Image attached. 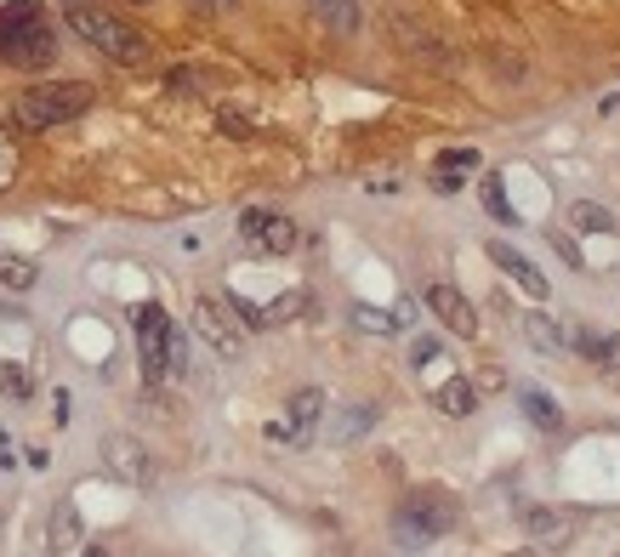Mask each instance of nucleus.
<instances>
[{
	"label": "nucleus",
	"mask_w": 620,
	"mask_h": 557,
	"mask_svg": "<svg viewBox=\"0 0 620 557\" xmlns=\"http://www.w3.org/2000/svg\"><path fill=\"white\" fill-rule=\"evenodd\" d=\"M69 29H75V35H80L97 57L120 63V69H143V63H148V35H143V29H132L125 18H114V12L69 7Z\"/></svg>",
	"instance_id": "obj_1"
},
{
	"label": "nucleus",
	"mask_w": 620,
	"mask_h": 557,
	"mask_svg": "<svg viewBox=\"0 0 620 557\" xmlns=\"http://www.w3.org/2000/svg\"><path fill=\"white\" fill-rule=\"evenodd\" d=\"M57 57V35L41 7H0V63H12V69H46Z\"/></svg>",
	"instance_id": "obj_2"
},
{
	"label": "nucleus",
	"mask_w": 620,
	"mask_h": 557,
	"mask_svg": "<svg viewBox=\"0 0 620 557\" xmlns=\"http://www.w3.org/2000/svg\"><path fill=\"white\" fill-rule=\"evenodd\" d=\"M91 109V86L80 80H52V86H29L18 103H12V120L18 131H57Z\"/></svg>",
	"instance_id": "obj_3"
},
{
	"label": "nucleus",
	"mask_w": 620,
	"mask_h": 557,
	"mask_svg": "<svg viewBox=\"0 0 620 557\" xmlns=\"http://www.w3.org/2000/svg\"><path fill=\"white\" fill-rule=\"evenodd\" d=\"M450 523H455V506L439 495V489H410V495L399 501V512H394V535H399V546L421 552V546L444 541Z\"/></svg>",
	"instance_id": "obj_4"
},
{
	"label": "nucleus",
	"mask_w": 620,
	"mask_h": 557,
	"mask_svg": "<svg viewBox=\"0 0 620 557\" xmlns=\"http://www.w3.org/2000/svg\"><path fill=\"white\" fill-rule=\"evenodd\" d=\"M171 336H177V324L166 319V308L143 302L137 308V353H143V376L148 381H166L171 376Z\"/></svg>",
	"instance_id": "obj_5"
},
{
	"label": "nucleus",
	"mask_w": 620,
	"mask_h": 557,
	"mask_svg": "<svg viewBox=\"0 0 620 557\" xmlns=\"http://www.w3.org/2000/svg\"><path fill=\"white\" fill-rule=\"evenodd\" d=\"M240 239L251 250H263V256H290L302 234H297V222H290L285 211H245L240 216Z\"/></svg>",
	"instance_id": "obj_6"
},
{
	"label": "nucleus",
	"mask_w": 620,
	"mask_h": 557,
	"mask_svg": "<svg viewBox=\"0 0 620 557\" xmlns=\"http://www.w3.org/2000/svg\"><path fill=\"white\" fill-rule=\"evenodd\" d=\"M193 331H200V342H206L217 358H240V353H245V336H240L234 313H228V302H217V297H200V302H193Z\"/></svg>",
	"instance_id": "obj_7"
},
{
	"label": "nucleus",
	"mask_w": 620,
	"mask_h": 557,
	"mask_svg": "<svg viewBox=\"0 0 620 557\" xmlns=\"http://www.w3.org/2000/svg\"><path fill=\"white\" fill-rule=\"evenodd\" d=\"M103 467L114 472V478H125L132 489H148L154 483V455L137 444V438H103Z\"/></svg>",
	"instance_id": "obj_8"
},
{
	"label": "nucleus",
	"mask_w": 620,
	"mask_h": 557,
	"mask_svg": "<svg viewBox=\"0 0 620 557\" xmlns=\"http://www.w3.org/2000/svg\"><path fill=\"white\" fill-rule=\"evenodd\" d=\"M524 530L535 546H569L575 541V512L564 506H524Z\"/></svg>",
	"instance_id": "obj_9"
},
{
	"label": "nucleus",
	"mask_w": 620,
	"mask_h": 557,
	"mask_svg": "<svg viewBox=\"0 0 620 557\" xmlns=\"http://www.w3.org/2000/svg\"><path fill=\"white\" fill-rule=\"evenodd\" d=\"M428 308L450 324L455 336H478V313H473V302L455 285H428Z\"/></svg>",
	"instance_id": "obj_10"
},
{
	"label": "nucleus",
	"mask_w": 620,
	"mask_h": 557,
	"mask_svg": "<svg viewBox=\"0 0 620 557\" xmlns=\"http://www.w3.org/2000/svg\"><path fill=\"white\" fill-rule=\"evenodd\" d=\"M489 261H496V268H501L507 279H518V285H524V290H530L535 302H546V274L535 268L530 256H518L512 245H501V239H496V245H489Z\"/></svg>",
	"instance_id": "obj_11"
},
{
	"label": "nucleus",
	"mask_w": 620,
	"mask_h": 557,
	"mask_svg": "<svg viewBox=\"0 0 620 557\" xmlns=\"http://www.w3.org/2000/svg\"><path fill=\"white\" fill-rule=\"evenodd\" d=\"M319 415H324V392H319V387H308V392H297V399L285 404V421L274 427V438H302Z\"/></svg>",
	"instance_id": "obj_12"
},
{
	"label": "nucleus",
	"mask_w": 620,
	"mask_h": 557,
	"mask_svg": "<svg viewBox=\"0 0 620 557\" xmlns=\"http://www.w3.org/2000/svg\"><path fill=\"white\" fill-rule=\"evenodd\" d=\"M473 171H478V154L473 148H450V154H439V166H433V188L439 193H455Z\"/></svg>",
	"instance_id": "obj_13"
},
{
	"label": "nucleus",
	"mask_w": 620,
	"mask_h": 557,
	"mask_svg": "<svg viewBox=\"0 0 620 557\" xmlns=\"http://www.w3.org/2000/svg\"><path fill=\"white\" fill-rule=\"evenodd\" d=\"M433 404H439L450 421H462V415H473V410H478V387H473L467 376H450V381L433 392Z\"/></svg>",
	"instance_id": "obj_14"
},
{
	"label": "nucleus",
	"mask_w": 620,
	"mask_h": 557,
	"mask_svg": "<svg viewBox=\"0 0 620 557\" xmlns=\"http://www.w3.org/2000/svg\"><path fill=\"white\" fill-rule=\"evenodd\" d=\"M569 342L580 347V358H593L598 370H620V336H609V331H575Z\"/></svg>",
	"instance_id": "obj_15"
},
{
	"label": "nucleus",
	"mask_w": 620,
	"mask_h": 557,
	"mask_svg": "<svg viewBox=\"0 0 620 557\" xmlns=\"http://www.w3.org/2000/svg\"><path fill=\"white\" fill-rule=\"evenodd\" d=\"M518 404H524V415L535 421V427H546V433L564 427V410H558V399H552V392H541V387H518Z\"/></svg>",
	"instance_id": "obj_16"
},
{
	"label": "nucleus",
	"mask_w": 620,
	"mask_h": 557,
	"mask_svg": "<svg viewBox=\"0 0 620 557\" xmlns=\"http://www.w3.org/2000/svg\"><path fill=\"white\" fill-rule=\"evenodd\" d=\"M313 18L331 29V35H353L358 29V0H308Z\"/></svg>",
	"instance_id": "obj_17"
},
{
	"label": "nucleus",
	"mask_w": 620,
	"mask_h": 557,
	"mask_svg": "<svg viewBox=\"0 0 620 557\" xmlns=\"http://www.w3.org/2000/svg\"><path fill=\"white\" fill-rule=\"evenodd\" d=\"M370 427H376V410H370V404L336 410V421H331V444H353V438H365Z\"/></svg>",
	"instance_id": "obj_18"
},
{
	"label": "nucleus",
	"mask_w": 620,
	"mask_h": 557,
	"mask_svg": "<svg viewBox=\"0 0 620 557\" xmlns=\"http://www.w3.org/2000/svg\"><path fill=\"white\" fill-rule=\"evenodd\" d=\"M80 535H86V530H80V506H75V501H57V506H52V546L69 552V546H80Z\"/></svg>",
	"instance_id": "obj_19"
},
{
	"label": "nucleus",
	"mask_w": 620,
	"mask_h": 557,
	"mask_svg": "<svg viewBox=\"0 0 620 557\" xmlns=\"http://www.w3.org/2000/svg\"><path fill=\"white\" fill-rule=\"evenodd\" d=\"M569 227H575V234H615V216L598 200H575L569 205Z\"/></svg>",
	"instance_id": "obj_20"
},
{
	"label": "nucleus",
	"mask_w": 620,
	"mask_h": 557,
	"mask_svg": "<svg viewBox=\"0 0 620 557\" xmlns=\"http://www.w3.org/2000/svg\"><path fill=\"white\" fill-rule=\"evenodd\" d=\"M518 331H524L541 353H564V331H558L546 313H524V319H518Z\"/></svg>",
	"instance_id": "obj_21"
},
{
	"label": "nucleus",
	"mask_w": 620,
	"mask_h": 557,
	"mask_svg": "<svg viewBox=\"0 0 620 557\" xmlns=\"http://www.w3.org/2000/svg\"><path fill=\"white\" fill-rule=\"evenodd\" d=\"M347 319L358 324V331H370V336H387V331H399V319L387 313V308H370V302H353Z\"/></svg>",
	"instance_id": "obj_22"
},
{
	"label": "nucleus",
	"mask_w": 620,
	"mask_h": 557,
	"mask_svg": "<svg viewBox=\"0 0 620 557\" xmlns=\"http://www.w3.org/2000/svg\"><path fill=\"white\" fill-rule=\"evenodd\" d=\"M0 392H7L12 404H23V399H35V376L29 370H18L12 358H0Z\"/></svg>",
	"instance_id": "obj_23"
},
{
	"label": "nucleus",
	"mask_w": 620,
	"mask_h": 557,
	"mask_svg": "<svg viewBox=\"0 0 620 557\" xmlns=\"http://www.w3.org/2000/svg\"><path fill=\"white\" fill-rule=\"evenodd\" d=\"M484 211L496 216V222H518V211H512V200H507L501 177H484Z\"/></svg>",
	"instance_id": "obj_24"
},
{
	"label": "nucleus",
	"mask_w": 620,
	"mask_h": 557,
	"mask_svg": "<svg viewBox=\"0 0 620 557\" xmlns=\"http://www.w3.org/2000/svg\"><path fill=\"white\" fill-rule=\"evenodd\" d=\"M0 285H7V290H29V285H35V261L0 256Z\"/></svg>",
	"instance_id": "obj_25"
},
{
	"label": "nucleus",
	"mask_w": 620,
	"mask_h": 557,
	"mask_svg": "<svg viewBox=\"0 0 620 557\" xmlns=\"http://www.w3.org/2000/svg\"><path fill=\"white\" fill-rule=\"evenodd\" d=\"M217 125L228 131V137H251V131H256V125H251L240 109H222V114H217Z\"/></svg>",
	"instance_id": "obj_26"
},
{
	"label": "nucleus",
	"mask_w": 620,
	"mask_h": 557,
	"mask_svg": "<svg viewBox=\"0 0 620 557\" xmlns=\"http://www.w3.org/2000/svg\"><path fill=\"white\" fill-rule=\"evenodd\" d=\"M297 308H302V290H290V297H279V302L268 308V324H285V319L297 313Z\"/></svg>",
	"instance_id": "obj_27"
},
{
	"label": "nucleus",
	"mask_w": 620,
	"mask_h": 557,
	"mask_svg": "<svg viewBox=\"0 0 620 557\" xmlns=\"http://www.w3.org/2000/svg\"><path fill=\"white\" fill-rule=\"evenodd\" d=\"M12 171H18V154H12V143H7V131H0V188L12 182Z\"/></svg>",
	"instance_id": "obj_28"
},
{
	"label": "nucleus",
	"mask_w": 620,
	"mask_h": 557,
	"mask_svg": "<svg viewBox=\"0 0 620 557\" xmlns=\"http://www.w3.org/2000/svg\"><path fill=\"white\" fill-rule=\"evenodd\" d=\"M552 250H558V256L569 261V268H580V250H575V239H569V234H552Z\"/></svg>",
	"instance_id": "obj_29"
},
{
	"label": "nucleus",
	"mask_w": 620,
	"mask_h": 557,
	"mask_svg": "<svg viewBox=\"0 0 620 557\" xmlns=\"http://www.w3.org/2000/svg\"><path fill=\"white\" fill-rule=\"evenodd\" d=\"M439 358V342H416V353H410V365H433Z\"/></svg>",
	"instance_id": "obj_30"
},
{
	"label": "nucleus",
	"mask_w": 620,
	"mask_h": 557,
	"mask_svg": "<svg viewBox=\"0 0 620 557\" xmlns=\"http://www.w3.org/2000/svg\"><path fill=\"white\" fill-rule=\"evenodd\" d=\"M394 319H399V331H405V324H416V302H405V297H399V308H394Z\"/></svg>",
	"instance_id": "obj_31"
},
{
	"label": "nucleus",
	"mask_w": 620,
	"mask_h": 557,
	"mask_svg": "<svg viewBox=\"0 0 620 557\" xmlns=\"http://www.w3.org/2000/svg\"><path fill=\"white\" fill-rule=\"evenodd\" d=\"M86 557H109V552H103V546H86Z\"/></svg>",
	"instance_id": "obj_32"
},
{
	"label": "nucleus",
	"mask_w": 620,
	"mask_h": 557,
	"mask_svg": "<svg viewBox=\"0 0 620 557\" xmlns=\"http://www.w3.org/2000/svg\"><path fill=\"white\" fill-rule=\"evenodd\" d=\"M206 7H228V0H206Z\"/></svg>",
	"instance_id": "obj_33"
},
{
	"label": "nucleus",
	"mask_w": 620,
	"mask_h": 557,
	"mask_svg": "<svg viewBox=\"0 0 620 557\" xmlns=\"http://www.w3.org/2000/svg\"><path fill=\"white\" fill-rule=\"evenodd\" d=\"M69 7H86V0H69Z\"/></svg>",
	"instance_id": "obj_34"
},
{
	"label": "nucleus",
	"mask_w": 620,
	"mask_h": 557,
	"mask_svg": "<svg viewBox=\"0 0 620 557\" xmlns=\"http://www.w3.org/2000/svg\"><path fill=\"white\" fill-rule=\"evenodd\" d=\"M132 7H148V0H132Z\"/></svg>",
	"instance_id": "obj_35"
},
{
	"label": "nucleus",
	"mask_w": 620,
	"mask_h": 557,
	"mask_svg": "<svg viewBox=\"0 0 620 557\" xmlns=\"http://www.w3.org/2000/svg\"><path fill=\"white\" fill-rule=\"evenodd\" d=\"M512 557H530V552H512Z\"/></svg>",
	"instance_id": "obj_36"
}]
</instances>
